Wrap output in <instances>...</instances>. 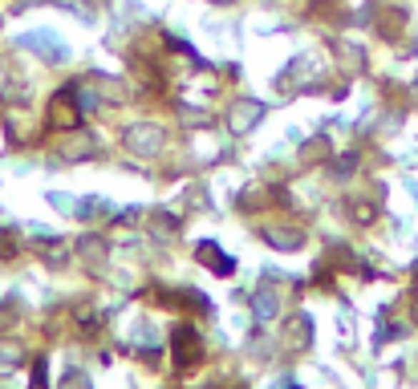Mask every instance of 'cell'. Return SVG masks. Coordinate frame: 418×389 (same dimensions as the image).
<instances>
[{"mask_svg":"<svg viewBox=\"0 0 418 389\" xmlns=\"http://www.w3.org/2000/svg\"><path fill=\"white\" fill-rule=\"evenodd\" d=\"M33 385L45 389V361H37V373H33Z\"/></svg>","mask_w":418,"mask_h":389,"instance_id":"cell-3","label":"cell"},{"mask_svg":"<svg viewBox=\"0 0 418 389\" xmlns=\"http://www.w3.org/2000/svg\"><path fill=\"white\" fill-rule=\"evenodd\" d=\"M280 389H297V385H292V381H289V385H280Z\"/></svg>","mask_w":418,"mask_h":389,"instance_id":"cell-4","label":"cell"},{"mask_svg":"<svg viewBox=\"0 0 418 389\" xmlns=\"http://www.w3.org/2000/svg\"><path fill=\"white\" fill-rule=\"evenodd\" d=\"M195 256H199V260H203L207 268H212L216 276H232V272H236V260H232L228 251H219L216 243H212V239H203L199 248H195Z\"/></svg>","mask_w":418,"mask_h":389,"instance_id":"cell-1","label":"cell"},{"mask_svg":"<svg viewBox=\"0 0 418 389\" xmlns=\"http://www.w3.org/2000/svg\"><path fill=\"white\" fill-rule=\"evenodd\" d=\"M199 357V340H195V333H191L187 325L175 328V365H191Z\"/></svg>","mask_w":418,"mask_h":389,"instance_id":"cell-2","label":"cell"}]
</instances>
